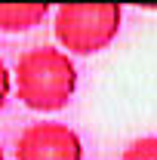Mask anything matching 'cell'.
I'll return each mask as SVG.
<instances>
[{
	"instance_id": "cell-1",
	"label": "cell",
	"mask_w": 157,
	"mask_h": 160,
	"mask_svg": "<svg viewBox=\"0 0 157 160\" xmlns=\"http://www.w3.org/2000/svg\"><path fill=\"white\" fill-rule=\"evenodd\" d=\"M16 92L31 111H59L77 89V68L65 49L31 46L16 62Z\"/></svg>"
},
{
	"instance_id": "cell-2",
	"label": "cell",
	"mask_w": 157,
	"mask_h": 160,
	"mask_svg": "<svg viewBox=\"0 0 157 160\" xmlns=\"http://www.w3.org/2000/svg\"><path fill=\"white\" fill-rule=\"evenodd\" d=\"M123 9L117 3H68L53 9V31L62 49L89 56L105 49L120 31Z\"/></svg>"
},
{
	"instance_id": "cell-3",
	"label": "cell",
	"mask_w": 157,
	"mask_h": 160,
	"mask_svg": "<svg viewBox=\"0 0 157 160\" xmlns=\"http://www.w3.org/2000/svg\"><path fill=\"white\" fill-rule=\"evenodd\" d=\"M16 160H83V145L68 123L40 120L16 139Z\"/></svg>"
},
{
	"instance_id": "cell-4",
	"label": "cell",
	"mask_w": 157,
	"mask_h": 160,
	"mask_svg": "<svg viewBox=\"0 0 157 160\" xmlns=\"http://www.w3.org/2000/svg\"><path fill=\"white\" fill-rule=\"evenodd\" d=\"M49 16L46 3H0V31H31Z\"/></svg>"
},
{
	"instance_id": "cell-5",
	"label": "cell",
	"mask_w": 157,
	"mask_h": 160,
	"mask_svg": "<svg viewBox=\"0 0 157 160\" xmlns=\"http://www.w3.org/2000/svg\"><path fill=\"white\" fill-rule=\"evenodd\" d=\"M120 160H157V136H142L123 148Z\"/></svg>"
},
{
	"instance_id": "cell-6",
	"label": "cell",
	"mask_w": 157,
	"mask_h": 160,
	"mask_svg": "<svg viewBox=\"0 0 157 160\" xmlns=\"http://www.w3.org/2000/svg\"><path fill=\"white\" fill-rule=\"evenodd\" d=\"M9 89H13V74H9V68L0 59V111H3V105L9 99Z\"/></svg>"
},
{
	"instance_id": "cell-7",
	"label": "cell",
	"mask_w": 157,
	"mask_h": 160,
	"mask_svg": "<svg viewBox=\"0 0 157 160\" xmlns=\"http://www.w3.org/2000/svg\"><path fill=\"white\" fill-rule=\"evenodd\" d=\"M0 160H3V148H0Z\"/></svg>"
}]
</instances>
